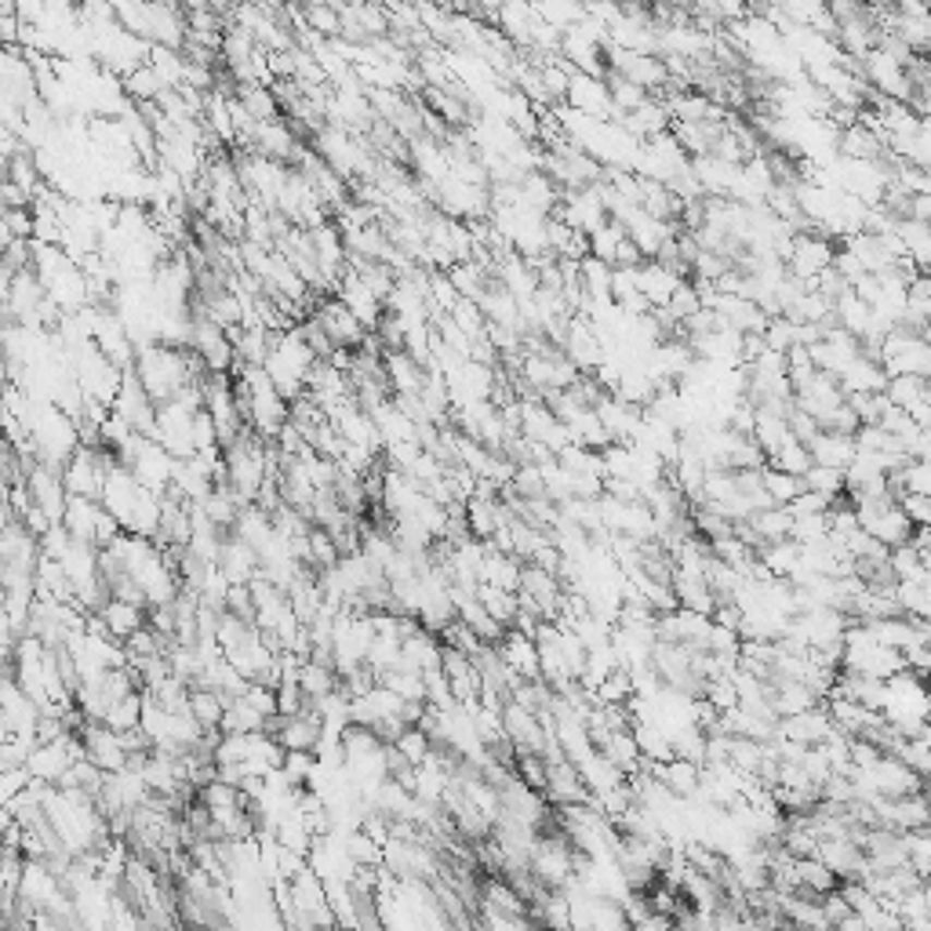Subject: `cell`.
<instances>
[{
  "label": "cell",
  "instance_id": "cell-1",
  "mask_svg": "<svg viewBox=\"0 0 931 931\" xmlns=\"http://www.w3.org/2000/svg\"><path fill=\"white\" fill-rule=\"evenodd\" d=\"M132 375L146 389V397L160 408L168 400H176L186 386L204 383V364L197 361L193 350H171V346L146 342L135 346Z\"/></svg>",
  "mask_w": 931,
  "mask_h": 931
},
{
  "label": "cell",
  "instance_id": "cell-2",
  "mask_svg": "<svg viewBox=\"0 0 931 931\" xmlns=\"http://www.w3.org/2000/svg\"><path fill=\"white\" fill-rule=\"evenodd\" d=\"M317 364V353L310 350L306 335L295 324V328H285V331H274V342H269V353H266V364L263 372L269 375V383L280 397L288 400H299L306 394V378Z\"/></svg>",
  "mask_w": 931,
  "mask_h": 931
},
{
  "label": "cell",
  "instance_id": "cell-3",
  "mask_svg": "<svg viewBox=\"0 0 931 931\" xmlns=\"http://www.w3.org/2000/svg\"><path fill=\"white\" fill-rule=\"evenodd\" d=\"M876 364L884 367V375H917L928 378L931 375V346L928 335H917L909 328H892L881 339V350H876Z\"/></svg>",
  "mask_w": 931,
  "mask_h": 931
},
{
  "label": "cell",
  "instance_id": "cell-4",
  "mask_svg": "<svg viewBox=\"0 0 931 931\" xmlns=\"http://www.w3.org/2000/svg\"><path fill=\"white\" fill-rule=\"evenodd\" d=\"M113 462L117 459L106 448H88V444H81V448L66 459V466L59 470L62 488H66L70 499H99L106 473H110Z\"/></svg>",
  "mask_w": 931,
  "mask_h": 931
},
{
  "label": "cell",
  "instance_id": "cell-5",
  "mask_svg": "<svg viewBox=\"0 0 931 931\" xmlns=\"http://www.w3.org/2000/svg\"><path fill=\"white\" fill-rule=\"evenodd\" d=\"M62 528H66L70 539L88 543L95 549H106L117 535H121V524L102 510L99 499H70L66 513H62Z\"/></svg>",
  "mask_w": 931,
  "mask_h": 931
},
{
  "label": "cell",
  "instance_id": "cell-6",
  "mask_svg": "<svg viewBox=\"0 0 931 931\" xmlns=\"http://www.w3.org/2000/svg\"><path fill=\"white\" fill-rule=\"evenodd\" d=\"M190 350L197 353V361L204 364V372H208V375H230V367L237 364L230 331H222L219 324H211L208 317H201L197 310H193Z\"/></svg>",
  "mask_w": 931,
  "mask_h": 931
},
{
  "label": "cell",
  "instance_id": "cell-7",
  "mask_svg": "<svg viewBox=\"0 0 931 931\" xmlns=\"http://www.w3.org/2000/svg\"><path fill=\"white\" fill-rule=\"evenodd\" d=\"M81 746H84V761L99 767L102 775H113V772H124L132 764V753L124 750V739L121 732L106 728V724H95V721H84L81 728Z\"/></svg>",
  "mask_w": 931,
  "mask_h": 931
},
{
  "label": "cell",
  "instance_id": "cell-8",
  "mask_svg": "<svg viewBox=\"0 0 931 931\" xmlns=\"http://www.w3.org/2000/svg\"><path fill=\"white\" fill-rule=\"evenodd\" d=\"M833 252H837V247H833L830 237H822L815 230L794 233V241H789V255H786V274L811 285L822 269L833 266Z\"/></svg>",
  "mask_w": 931,
  "mask_h": 931
},
{
  "label": "cell",
  "instance_id": "cell-9",
  "mask_svg": "<svg viewBox=\"0 0 931 931\" xmlns=\"http://www.w3.org/2000/svg\"><path fill=\"white\" fill-rule=\"evenodd\" d=\"M313 321L321 324V331H324V339L331 342V350L353 353V350H361L364 339H367V331L353 321V313L346 310L335 295H328L321 302L317 313H313Z\"/></svg>",
  "mask_w": 931,
  "mask_h": 931
},
{
  "label": "cell",
  "instance_id": "cell-10",
  "mask_svg": "<svg viewBox=\"0 0 931 931\" xmlns=\"http://www.w3.org/2000/svg\"><path fill=\"white\" fill-rule=\"evenodd\" d=\"M23 484L29 492V503H34L51 524H62V513H66V503H70L66 488H62V473L51 470L45 462H37V466H29Z\"/></svg>",
  "mask_w": 931,
  "mask_h": 931
},
{
  "label": "cell",
  "instance_id": "cell-11",
  "mask_svg": "<svg viewBox=\"0 0 931 931\" xmlns=\"http://www.w3.org/2000/svg\"><path fill=\"white\" fill-rule=\"evenodd\" d=\"M335 299H339L342 306L353 313V321L361 324L364 331H375L378 324H383V317H386L383 299H375L372 288H367L350 266H346V274H342L339 285H335Z\"/></svg>",
  "mask_w": 931,
  "mask_h": 931
},
{
  "label": "cell",
  "instance_id": "cell-12",
  "mask_svg": "<svg viewBox=\"0 0 931 931\" xmlns=\"http://www.w3.org/2000/svg\"><path fill=\"white\" fill-rule=\"evenodd\" d=\"M113 415L124 419L138 437H149L154 433V419H157V404L146 397V389L138 386V378L132 372H124L121 378V389H117V400H113Z\"/></svg>",
  "mask_w": 931,
  "mask_h": 931
},
{
  "label": "cell",
  "instance_id": "cell-13",
  "mask_svg": "<svg viewBox=\"0 0 931 931\" xmlns=\"http://www.w3.org/2000/svg\"><path fill=\"white\" fill-rule=\"evenodd\" d=\"M841 404H844V394H841L837 378L826 375V372H815L805 386L794 389V408H800L805 415L815 419L819 430H822V422H826Z\"/></svg>",
  "mask_w": 931,
  "mask_h": 931
},
{
  "label": "cell",
  "instance_id": "cell-14",
  "mask_svg": "<svg viewBox=\"0 0 931 931\" xmlns=\"http://www.w3.org/2000/svg\"><path fill=\"white\" fill-rule=\"evenodd\" d=\"M543 797L549 800V808H568V805H590V789L582 783L579 767L571 761H546V789Z\"/></svg>",
  "mask_w": 931,
  "mask_h": 931
},
{
  "label": "cell",
  "instance_id": "cell-15",
  "mask_svg": "<svg viewBox=\"0 0 931 931\" xmlns=\"http://www.w3.org/2000/svg\"><path fill=\"white\" fill-rule=\"evenodd\" d=\"M560 106H568V110H576L582 117H593V121H612L608 88H604L601 77H587V73H571L565 102Z\"/></svg>",
  "mask_w": 931,
  "mask_h": 931
},
{
  "label": "cell",
  "instance_id": "cell-16",
  "mask_svg": "<svg viewBox=\"0 0 931 931\" xmlns=\"http://www.w3.org/2000/svg\"><path fill=\"white\" fill-rule=\"evenodd\" d=\"M648 775H652L655 783L663 786L669 797H677V800L699 797L702 764H696V761H685V757H669L666 764H648Z\"/></svg>",
  "mask_w": 931,
  "mask_h": 931
},
{
  "label": "cell",
  "instance_id": "cell-17",
  "mask_svg": "<svg viewBox=\"0 0 931 931\" xmlns=\"http://www.w3.org/2000/svg\"><path fill=\"white\" fill-rule=\"evenodd\" d=\"M775 735L786 742H797V746H819L833 735V724L826 717V710L815 706V710L797 713V717H778Z\"/></svg>",
  "mask_w": 931,
  "mask_h": 931
},
{
  "label": "cell",
  "instance_id": "cell-18",
  "mask_svg": "<svg viewBox=\"0 0 931 931\" xmlns=\"http://www.w3.org/2000/svg\"><path fill=\"white\" fill-rule=\"evenodd\" d=\"M215 568H219V576L230 582V587H247V582L258 576V557L247 543L226 535L219 557H215Z\"/></svg>",
  "mask_w": 931,
  "mask_h": 931
},
{
  "label": "cell",
  "instance_id": "cell-19",
  "mask_svg": "<svg viewBox=\"0 0 931 931\" xmlns=\"http://www.w3.org/2000/svg\"><path fill=\"white\" fill-rule=\"evenodd\" d=\"M95 619L102 622V630L110 641L124 644L128 637H135L138 630H146V608H138V604H128V601H117L110 597L102 604L99 612H95Z\"/></svg>",
  "mask_w": 931,
  "mask_h": 931
},
{
  "label": "cell",
  "instance_id": "cell-20",
  "mask_svg": "<svg viewBox=\"0 0 931 931\" xmlns=\"http://www.w3.org/2000/svg\"><path fill=\"white\" fill-rule=\"evenodd\" d=\"M495 652L506 663V669H513L521 680H539V648L535 637H524L517 630H506L503 641L495 644Z\"/></svg>",
  "mask_w": 931,
  "mask_h": 931
},
{
  "label": "cell",
  "instance_id": "cell-21",
  "mask_svg": "<svg viewBox=\"0 0 931 931\" xmlns=\"http://www.w3.org/2000/svg\"><path fill=\"white\" fill-rule=\"evenodd\" d=\"M383 375H386V386L394 389V397H415L422 383H426V367H422L415 356H408L404 350L383 353Z\"/></svg>",
  "mask_w": 931,
  "mask_h": 931
},
{
  "label": "cell",
  "instance_id": "cell-22",
  "mask_svg": "<svg viewBox=\"0 0 931 931\" xmlns=\"http://www.w3.org/2000/svg\"><path fill=\"white\" fill-rule=\"evenodd\" d=\"M677 285L680 280L669 274L663 263H655V258L637 266V291H641V299L648 302V310H666V302L674 295Z\"/></svg>",
  "mask_w": 931,
  "mask_h": 931
},
{
  "label": "cell",
  "instance_id": "cell-23",
  "mask_svg": "<svg viewBox=\"0 0 931 931\" xmlns=\"http://www.w3.org/2000/svg\"><path fill=\"white\" fill-rule=\"evenodd\" d=\"M837 386H841L844 397H851V394H884L887 375H884V367L873 361V356H855V361L837 375Z\"/></svg>",
  "mask_w": 931,
  "mask_h": 931
},
{
  "label": "cell",
  "instance_id": "cell-24",
  "mask_svg": "<svg viewBox=\"0 0 931 931\" xmlns=\"http://www.w3.org/2000/svg\"><path fill=\"white\" fill-rule=\"evenodd\" d=\"M808 455H811V466H826V470L844 473L855 459V440L844 437V433L819 430V437L808 444Z\"/></svg>",
  "mask_w": 931,
  "mask_h": 931
},
{
  "label": "cell",
  "instance_id": "cell-25",
  "mask_svg": "<svg viewBox=\"0 0 931 931\" xmlns=\"http://www.w3.org/2000/svg\"><path fill=\"white\" fill-rule=\"evenodd\" d=\"M481 582H488V587H499V590L517 593V582H521V560L510 557V554H499V549H492V546H484V557H481Z\"/></svg>",
  "mask_w": 931,
  "mask_h": 931
},
{
  "label": "cell",
  "instance_id": "cell-26",
  "mask_svg": "<svg viewBox=\"0 0 931 931\" xmlns=\"http://www.w3.org/2000/svg\"><path fill=\"white\" fill-rule=\"evenodd\" d=\"M895 237L903 244L906 258L914 263L920 274H928V263H931V233H928V222H914V219H898L895 222Z\"/></svg>",
  "mask_w": 931,
  "mask_h": 931
},
{
  "label": "cell",
  "instance_id": "cell-27",
  "mask_svg": "<svg viewBox=\"0 0 931 931\" xmlns=\"http://www.w3.org/2000/svg\"><path fill=\"white\" fill-rule=\"evenodd\" d=\"M884 397L887 404L898 408V411H914L917 404H928L931 400V389H928V378H917V375H892L884 386Z\"/></svg>",
  "mask_w": 931,
  "mask_h": 931
},
{
  "label": "cell",
  "instance_id": "cell-28",
  "mask_svg": "<svg viewBox=\"0 0 931 931\" xmlns=\"http://www.w3.org/2000/svg\"><path fill=\"white\" fill-rule=\"evenodd\" d=\"M837 154L844 160H881L884 157V143L873 132H866L862 124H851L837 132Z\"/></svg>",
  "mask_w": 931,
  "mask_h": 931
},
{
  "label": "cell",
  "instance_id": "cell-29",
  "mask_svg": "<svg viewBox=\"0 0 931 931\" xmlns=\"http://www.w3.org/2000/svg\"><path fill=\"white\" fill-rule=\"evenodd\" d=\"M186 713L193 717L201 732H219L222 728V713H226V699L215 696L208 688H190L186 699Z\"/></svg>",
  "mask_w": 931,
  "mask_h": 931
},
{
  "label": "cell",
  "instance_id": "cell-30",
  "mask_svg": "<svg viewBox=\"0 0 931 931\" xmlns=\"http://www.w3.org/2000/svg\"><path fill=\"white\" fill-rule=\"evenodd\" d=\"M484 903H488L492 914L503 917H528V903L521 898V892L506 881V876H488L484 881Z\"/></svg>",
  "mask_w": 931,
  "mask_h": 931
},
{
  "label": "cell",
  "instance_id": "cell-31",
  "mask_svg": "<svg viewBox=\"0 0 931 931\" xmlns=\"http://www.w3.org/2000/svg\"><path fill=\"white\" fill-rule=\"evenodd\" d=\"M757 560L767 568V576L772 579H789L800 565V546L794 543V539H783V543H767L757 549Z\"/></svg>",
  "mask_w": 931,
  "mask_h": 931
},
{
  "label": "cell",
  "instance_id": "cell-32",
  "mask_svg": "<svg viewBox=\"0 0 931 931\" xmlns=\"http://www.w3.org/2000/svg\"><path fill=\"white\" fill-rule=\"evenodd\" d=\"M477 601H481V608L488 612L492 622H499L503 630H510L513 619H517V593L481 582V587H477Z\"/></svg>",
  "mask_w": 931,
  "mask_h": 931
},
{
  "label": "cell",
  "instance_id": "cell-33",
  "mask_svg": "<svg viewBox=\"0 0 931 931\" xmlns=\"http://www.w3.org/2000/svg\"><path fill=\"white\" fill-rule=\"evenodd\" d=\"M892 597H895L898 612H903L906 619L928 622V615H931V590H928V582H895V587H892Z\"/></svg>",
  "mask_w": 931,
  "mask_h": 931
},
{
  "label": "cell",
  "instance_id": "cell-34",
  "mask_svg": "<svg viewBox=\"0 0 931 931\" xmlns=\"http://www.w3.org/2000/svg\"><path fill=\"white\" fill-rule=\"evenodd\" d=\"M761 484H764V495L772 499V506H789L797 495H805V481L794 477V473L775 470V466H764Z\"/></svg>",
  "mask_w": 931,
  "mask_h": 931
},
{
  "label": "cell",
  "instance_id": "cell-35",
  "mask_svg": "<svg viewBox=\"0 0 931 931\" xmlns=\"http://www.w3.org/2000/svg\"><path fill=\"white\" fill-rule=\"evenodd\" d=\"M389 746H394V750H397L400 757H404V761H408L411 767L426 764V757L433 753V739H430V735L422 732V728H415V724H411V728H404V732H400L397 739L389 742Z\"/></svg>",
  "mask_w": 931,
  "mask_h": 931
},
{
  "label": "cell",
  "instance_id": "cell-36",
  "mask_svg": "<svg viewBox=\"0 0 931 931\" xmlns=\"http://www.w3.org/2000/svg\"><path fill=\"white\" fill-rule=\"evenodd\" d=\"M903 848H906V866H909V870H914L920 881H928V873H931V837H928V830L903 833Z\"/></svg>",
  "mask_w": 931,
  "mask_h": 931
},
{
  "label": "cell",
  "instance_id": "cell-37",
  "mask_svg": "<svg viewBox=\"0 0 931 931\" xmlns=\"http://www.w3.org/2000/svg\"><path fill=\"white\" fill-rule=\"evenodd\" d=\"M767 466H775V470H783V473H794V477H805V473L811 470L808 444H800V440L789 437L783 448H778L772 459H767Z\"/></svg>",
  "mask_w": 931,
  "mask_h": 931
},
{
  "label": "cell",
  "instance_id": "cell-38",
  "mask_svg": "<svg viewBox=\"0 0 931 931\" xmlns=\"http://www.w3.org/2000/svg\"><path fill=\"white\" fill-rule=\"evenodd\" d=\"M587 241H590V255H593V258H601V263H608V266H612V258H615V247H619V244L626 241V230H622L619 222H612V219H608V222H601L597 230H593V233L587 237Z\"/></svg>",
  "mask_w": 931,
  "mask_h": 931
},
{
  "label": "cell",
  "instance_id": "cell-39",
  "mask_svg": "<svg viewBox=\"0 0 931 931\" xmlns=\"http://www.w3.org/2000/svg\"><path fill=\"white\" fill-rule=\"evenodd\" d=\"M805 492H815V495H826V499L837 503L844 495V473L841 470H826V466H811L805 473Z\"/></svg>",
  "mask_w": 931,
  "mask_h": 931
},
{
  "label": "cell",
  "instance_id": "cell-40",
  "mask_svg": "<svg viewBox=\"0 0 931 931\" xmlns=\"http://www.w3.org/2000/svg\"><path fill=\"white\" fill-rule=\"evenodd\" d=\"M892 499H895L898 510L906 513L909 524L928 528V521H931V495H903V492H895Z\"/></svg>",
  "mask_w": 931,
  "mask_h": 931
}]
</instances>
